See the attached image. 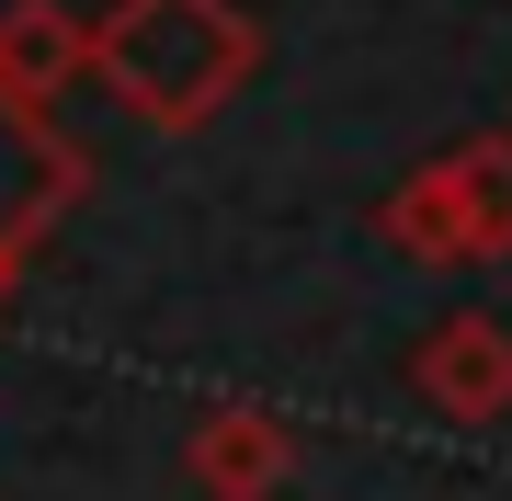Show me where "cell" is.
I'll return each instance as SVG.
<instances>
[{"mask_svg":"<svg viewBox=\"0 0 512 501\" xmlns=\"http://www.w3.org/2000/svg\"><path fill=\"white\" fill-rule=\"evenodd\" d=\"M251 69H262V23L239 0H114V12H92V80L160 137L217 126L251 92Z\"/></svg>","mask_w":512,"mask_h":501,"instance_id":"1","label":"cell"},{"mask_svg":"<svg viewBox=\"0 0 512 501\" xmlns=\"http://www.w3.org/2000/svg\"><path fill=\"white\" fill-rule=\"evenodd\" d=\"M376 240L399 262H421V274L512 262V126L501 137H456L444 160H421L410 183L376 205Z\"/></svg>","mask_w":512,"mask_h":501,"instance_id":"2","label":"cell"},{"mask_svg":"<svg viewBox=\"0 0 512 501\" xmlns=\"http://www.w3.org/2000/svg\"><path fill=\"white\" fill-rule=\"evenodd\" d=\"M80 194H92V149H80L46 103L0 92V251H46Z\"/></svg>","mask_w":512,"mask_h":501,"instance_id":"3","label":"cell"},{"mask_svg":"<svg viewBox=\"0 0 512 501\" xmlns=\"http://www.w3.org/2000/svg\"><path fill=\"white\" fill-rule=\"evenodd\" d=\"M410 399L456 433H490L512 422V319L490 308H444L433 331L410 342Z\"/></svg>","mask_w":512,"mask_h":501,"instance_id":"4","label":"cell"},{"mask_svg":"<svg viewBox=\"0 0 512 501\" xmlns=\"http://www.w3.org/2000/svg\"><path fill=\"white\" fill-rule=\"evenodd\" d=\"M183 479L205 501H274L296 479V433L274 422V410H251V399H217L205 422L183 433Z\"/></svg>","mask_w":512,"mask_h":501,"instance_id":"5","label":"cell"},{"mask_svg":"<svg viewBox=\"0 0 512 501\" xmlns=\"http://www.w3.org/2000/svg\"><path fill=\"white\" fill-rule=\"evenodd\" d=\"M80 80H92V23L69 0H0V92L57 114Z\"/></svg>","mask_w":512,"mask_h":501,"instance_id":"6","label":"cell"},{"mask_svg":"<svg viewBox=\"0 0 512 501\" xmlns=\"http://www.w3.org/2000/svg\"><path fill=\"white\" fill-rule=\"evenodd\" d=\"M12 274H23V251H0V308H12Z\"/></svg>","mask_w":512,"mask_h":501,"instance_id":"7","label":"cell"}]
</instances>
